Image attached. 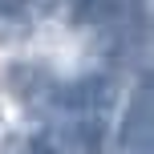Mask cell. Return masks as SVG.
I'll list each match as a JSON object with an SVG mask.
<instances>
[{
    "mask_svg": "<svg viewBox=\"0 0 154 154\" xmlns=\"http://www.w3.org/2000/svg\"><path fill=\"white\" fill-rule=\"evenodd\" d=\"M61 101L65 109H81V114H106L109 106L118 101V81L106 73H85L77 77L73 85L61 89Z\"/></svg>",
    "mask_w": 154,
    "mask_h": 154,
    "instance_id": "obj_1",
    "label": "cell"
},
{
    "mask_svg": "<svg viewBox=\"0 0 154 154\" xmlns=\"http://www.w3.org/2000/svg\"><path fill=\"white\" fill-rule=\"evenodd\" d=\"M114 16H122V0H77V12H73V20L77 24H106V20H114Z\"/></svg>",
    "mask_w": 154,
    "mask_h": 154,
    "instance_id": "obj_3",
    "label": "cell"
},
{
    "mask_svg": "<svg viewBox=\"0 0 154 154\" xmlns=\"http://www.w3.org/2000/svg\"><path fill=\"white\" fill-rule=\"evenodd\" d=\"M122 150L126 154H146L150 146V81H138L130 106H126V122H122Z\"/></svg>",
    "mask_w": 154,
    "mask_h": 154,
    "instance_id": "obj_2",
    "label": "cell"
},
{
    "mask_svg": "<svg viewBox=\"0 0 154 154\" xmlns=\"http://www.w3.org/2000/svg\"><path fill=\"white\" fill-rule=\"evenodd\" d=\"M0 4H4V12H20V8H29L32 0H0Z\"/></svg>",
    "mask_w": 154,
    "mask_h": 154,
    "instance_id": "obj_4",
    "label": "cell"
}]
</instances>
